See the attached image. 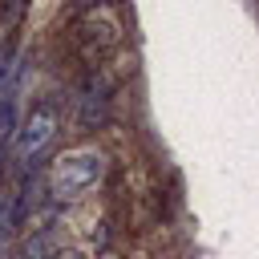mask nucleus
Returning <instances> with one entry per match:
<instances>
[{
    "label": "nucleus",
    "mask_w": 259,
    "mask_h": 259,
    "mask_svg": "<svg viewBox=\"0 0 259 259\" xmlns=\"http://www.w3.org/2000/svg\"><path fill=\"white\" fill-rule=\"evenodd\" d=\"M105 174V158L97 150H73V154H61L49 170V186L57 198H77L85 194L89 186H97V178Z\"/></svg>",
    "instance_id": "1"
},
{
    "label": "nucleus",
    "mask_w": 259,
    "mask_h": 259,
    "mask_svg": "<svg viewBox=\"0 0 259 259\" xmlns=\"http://www.w3.org/2000/svg\"><path fill=\"white\" fill-rule=\"evenodd\" d=\"M57 125H61V109H57V101H53V97L32 101V109L24 113V121H20L16 134H12V142H16V158H20L24 166H32V162L45 154V146L57 138Z\"/></svg>",
    "instance_id": "2"
},
{
    "label": "nucleus",
    "mask_w": 259,
    "mask_h": 259,
    "mask_svg": "<svg viewBox=\"0 0 259 259\" xmlns=\"http://www.w3.org/2000/svg\"><path fill=\"white\" fill-rule=\"evenodd\" d=\"M109 97H113V77H109L101 65L89 69V73H85V85H81V97H77V105H81V125H85V130H93V125L105 117Z\"/></svg>",
    "instance_id": "3"
},
{
    "label": "nucleus",
    "mask_w": 259,
    "mask_h": 259,
    "mask_svg": "<svg viewBox=\"0 0 259 259\" xmlns=\"http://www.w3.org/2000/svg\"><path fill=\"white\" fill-rule=\"evenodd\" d=\"M24 8H28V0H4V4H0V16H4V32H8V40H16V28H20V20H24Z\"/></svg>",
    "instance_id": "4"
},
{
    "label": "nucleus",
    "mask_w": 259,
    "mask_h": 259,
    "mask_svg": "<svg viewBox=\"0 0 259 259\" xmlns=\"http://www.w3.org/2000/svg\"><path fill=\"white\" fill-rule=\"evenodd\" d=\"M117 0H73V12H97V8H109Z\"/></svg>",
    "instance_id": "5"
}]
</instances>
